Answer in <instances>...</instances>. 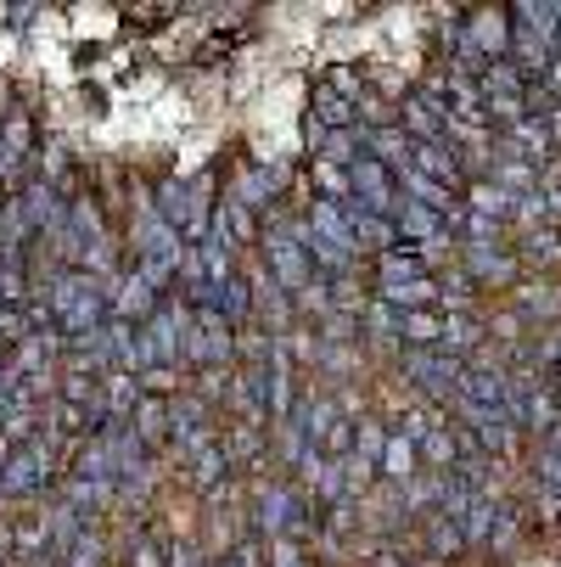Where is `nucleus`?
I'll return each mask as SVG.
<instances>
[{
    "mask_svg": "<svg viewBox=\"0 0 561 567\" xmlns=\"http://www.w3.org/2000/svg\"><path fill=\"white\" fill-rule=\"evenodd\" d=\"M398 130H405L416 146H444L455 118H449V102L438 91V79H422V85H411L405 96H398Z\"/></svg>",
    "mask_w": 561,
    "mask_h": 567,
    "instance_id": "39448f33",
    "label": "nucleus"
},
{
    "mask_svg": "<svg viewBox=\"0 0 561 567\" xmlns=\"http://www.w3.org/2000/svg\"><path fill=\"white\" fill-rule=\"evenodd\" d=\"M23 214H29V225H34V236H62L67 230V197L56 192V186H45L40 175L23 186Z\"/></svg>",
    "mask_w": 561,
    "mask_h": 567,
    "instance_id": "ddd939ff",
    "label": "nucleus"
},
{
    "mask_svg": "<svg viewBox=\"0 0 561 567\" xmlns=\"http://www.w3.org/2000/svg\"><path fill=\"white\" fill-rule=\"evenodd\" d=\"M460 270L477 281V287H517L528 270L517 259V248H506V241H477V248H460Z\"/></svg>",
    "mask_w": 561,
    "mask_h": 567,
    "instance_id": "6e6552de",
    "label": "nucleus"
},
{
    "mask_svg": "<svg viewBox=\"0 0 561 567\" xmlns=\"http://www.w3.org/2000/svg\"><path fill=\"white\" fill-rule=\"evenodd\" d=\"M398 349H444V309H411L398 315Z\"/></svg>",
    "mask_w": 561,
    "mask_h": 567,
    "instance_id": "6ab92c4d",
    "label": "nucleus"
},
{
    "mask_svg": "<svg viewBox=\"0 0 561 567\" xmlns=\"http://www.w3.org/2000/svg\"><path fill=\"white\" fill-rule=\"evenodd\" d=\"M0 208H7V203H0Z\"/></svg>",
    "mask_w": 561,
    "mask_h": 567,
    "instance_id": "cd10ccee",
    "label": "nucleus"
},
{
    "mask_svg": "<svg viewBox=\"0 0 561 567\" xmlns=\"http://www.w3.org/2000/svg\"><path fill=\"white\" fill-rule=\"evenodd\" d=\"M416 534H422V550H427L433 561H455V556H466V528H460L449 512L422 517V523H416Z\"/></svg>",
    "mask_w": 561,
    "mask_h": 567,
    "instance_id": "dca6fc26",
    "label": "nucleus"
},
{
    "mask_svg": "<svg viewBox=\"0 0 561 567\" xmlns=\"http://www.w3.org/2000/svg\"><path fill=\"white\" fill-rule=\"evenodd\" d=\"M129 433L146 444V455H164V450L175 444V399L146 393L141 411H135V422H129Z\"/></svg>",
    "mask_w": 561,
    "mask_h": 567,
    "instance_id": "1a4fd4ad",
    "label": "nucleus"
},
{
    "mask_svg": "<svg viewBox=\"0 0 561 567\" xmlns=\"http://www.w3.org/2000/svg\"><path fill=\"white\" fill-rule=\"evenodd\" d=\"M360 332H365L376 349H398V309L382 303V298H371V303H365V320H360Z\"/></svg>",
    "mask_w": 561,
    "mask_h": 567,
    "instance_id": "5701e85b",
    "label": "nucleus"
},
{
    "mask_svg": "<svg viewBox=\"0 0 561 567\" xmlns=\"http://www.w3.org/2000/svg\"><path fill=\"white\" fill-rule=\"evenodd\" d=\"M34 292L45 298L56 332H62L67 343L96 338L107 320H113V298H107L102 276H91V270H73V265H67V270H51L45 281H34Z\"/></svg>",
    "mask_w": 561,
    "mask_h": 567,
    "instance_id": "f257e3e1",
    "label": "nucleus"
},
{
    "mask_svg": "<svg viewBox=\"0 0 561 567\" xmlns=\"http://www.w3.org/2000/svg\"><path fill=\"white\" fill-rule=\"evenodd\" d=\"M214 315H225L230 327L253 320V287H248V276H230V281L214 287Z\"/></svg>",
    "mask_w": 561,
    "mask_h": 567,
    "instance_id": "4be33fe9",
    "label": "nucleus"
},
{
    "mask_svg": "<svg viewBox=\"0 0 561 567\" xmlns=\"http://www.w3.org/2000/svg\"><path fill=\"white\" fill-rule=\"evenodd\" d=\"M157 287L141 276V270H124L118 281H113V320H129V327H146V320L157 315Z\"/></svg>",
    "mask_w": 561,
    "mask_h": 567,
    "instance_id": "9b49d317",
    "label": "nucleus"
},
{
    "mask_svg": "<svg viewBox=\"0 0 561 567\" xmlns=\"http://www.w3.org/2000/svg\"><path fill=\"white\" fill-rule=\"evenodd\" d=\"M561 56V7H511V62L533 79H544V68Z\"/></svg>",
    "mask_w": 561,
    "mask_h": 567,
    "instance_id": "f03ea898",
    "label": "nucleus"
},
{
    "mask_svg": "<svg viewBox=\"0 0 561 567\" xmlns=\"http://www.w3.org/2000/svg\"><path fill=\"white\" fill-rule=\"evenodd\" d=\"M411 477H422V450L411 433L387 427V450H382V477L376 483H393V489H405Z\"/></svg>",
    "mask_w": 561,
    "mask_h": 567,
    "instance_id": "2eb2a0df",
    "label": "nucleus"
},
{
    "mask_svg": "<svg viewBox=\"0 0 561 567\" xmlns=\"http://www.w3.org/2000/svg\"><path fill=\"white\" fill-rule=\"evenodd\" d=\"M236 327L214 309H197L191 315V343H186V365L191 371H236Z\"/></svg>",
    "mask_w": 561,
    "mask_h": 567,
    "instance_id": "423d86ee",
    "label": "nucleus"
},
{
    "mask_svg": "<svg viewBox=\"0 0 561 567\" xmlns=\"http://www.w3.org/2000/svg\"><path fill=\"white\" fill-rule=\"evenodd\" d=\"M477 85H484V107H489L495 135H506V130L533 118V79L517 62H489L484 73H477Z\"/></svg>",
    "mask_w": 561,
    "mask_h": 567,
    "instance_id": "7ed1b4c3",
    "label": "nucleus"
},
{
    "mask_svg": "<svg viewBox=\"0 0 561 567\" xmlns=\"http://www.w3.org/2000/svg\"><path fill=\"white\" fill-rule=\"evenodd\" d=\"M169 567H214V556H202L191 539H169Z\"/></svg>",
    "mask_w": 561,
    "mask_h": 567,
    "instance_id": "393cba45",
    "label": "nucleus"
},
{
    "mask_svg": "<svg viewBox=\"0 0 561 567\" xmlns=\"http://www.w3.org/2000/svg\"><path fill=\"white\" fill-rule=\"evenodd\" d=\"M309 118H314L320 130H332V135H349V130H360V102L343 96L337 85H326V79H314V91H309Z\"/></svg>",
    "mask_w": 561,
    "mask_h": 567,
    "instance_id": "9d476101",
    "label": "nucleus"
},
{
    "mask_svg": "<svg viewBox=\"0 0 561 567\" xmlns=\"http://www.w3.org/2000/svg\"><path fill=\"white\" fill-rule=\"evenodd\" d=\"M477 349H489V320L484 315H444V354L471 360Z\"/></svg>",
    "mask_w": 561,
    "mask_h": 567,
    "instance_id": "a211bd4d",
    "label": "nucleus"
},
{
    "mask_svg": "<svg viewBox=\"0 0 561 567\" xmlns=\"http://www.w3.org/2000/svg\"><path fill=\"white\" fill-rule=\"evenodd\" d=\"M124 18H129V23H141V34H152V23H175L180 12H175V7H141V12L129 7Z\"/></svg>",
    "mask_w": 561,
    "mask_h": 567,
    "instance_id": "a878e982",
    "label": "nucleus"
},
{
    "mask_svg": "<svg viewBox=\"0 0 561 567\" xmlns=\"http://www.w3.org/2000/svg\"><path fill=\"white\" fill-rule=\"evenodd\" d=\"M539 450H555V455H561V411H555V427L539 439Z\"/></svg>",
    "mask_w": 561,
    "mask_h": 567,
    "instance_id": "bb28decb",
    "label": "nucleus"
},
{
    "mask_svg": "<svg viewBox=\"0 0 561 567\" xmlns=\"http://www.w3.org/2000/svg\"><path fill=\"white\" fill-rule=\"evenodd\" d=\"M405 377L416 382V393L422 399H455L460 393V382H466V360H455V354H444V349H411L405 354Z\"/></svg>",
    "mask_w": 561,
    "mask_h": 567,
    "instance_id": "0eeeda50",
    "label": "nucleus"
},
{
    "mask_svg": "<svg viewBox=\"0 0 561 567\" xmlns=\"http://www.w3.org/2000/svg\"><path fill=\"white\" fill-rule=\"evenodd\" d=\"M533 483L550 495H561V455L555 450H533Z\"/></svg>",
    "mask_w": 561,
    "mask_h": 567,
    "instance_id": "b1692460",
    "label": "nucleus"
},
{
    "mask_svg": "<svg viewBox=\"0 0 561 567\" xmlns=\"http://www.w3.org/2000/svg\"><path fill=\"white\" fill-rule=\"evenodd\" d=\"M141 377H129V371H107L102 377V416H107V427H129L135 422V411H141Z\"/></svg>",
    "mask_w": 561,
    "mask_h": 567,
    "instance_id": "4468645a",
    "label": "nucleus"
},
{
    "mask_svg": "<svg viewBox=\"0 0 561 567\" xmlns=\"http://www.w3.org/2000/svg\"><path fill=\"white\" fill-rule=\"evenodd\" d=\"M230 477H236V461H230L225 439H219V444H208L202 455H191V461H186V483H191L197 495H208V501H219V495L230 489Z\"/></svg>",
    "mask_w": 561,
    "mask_h": 567,
    "instance_id": "f8f14e48",
    "label": "nucleus"
},
{
    "mask_svg": "<svg viewBox=\"0 0 561 567\" xmlns=\"http://www.w3.org/2000/svg\"><path fill=\"white\" fill-rule=\"evenodd\" d=\"M219 439H225V450H230L236 472H253V466H264V455H270V444H264V427H253V422H230Z\"/></svg>",
    "mask_w": 561,
    "mask_h": 567,
    "instance_id": "aec40b11",
    "label": "nucleus"
},
{
    "mask_svg": "<svg viewBox=\"0 0 561 567\" xmlns=\"http://www.w3.org/2000/svg\"><path fill=\"white\" fill-rule=\"evenodd\" d=\"M517 259H522V270H561V225L550 219V225H539V230H522V241H517Z\"/></svg>",
    "mask_w": 561,
    "mask_h": 567,
    "instance_id": "f3484780",
    "label": "nucleus"
},
{
    "mask_svg": "<svg viewBox=\"0 0 561 567\" xmlns=\"http://www.w3.org/2000/svg\"><path fill=\"white\" fill-rule=\"evenodd\" d=\"M259 248H264V254H259V259H264V270H270V276L281 281V292H292V298H298V292H309V281L320 276L287 214H264V241H259Z\"/></svg>",
    "mask_w": 561,
    "mask_h": 567,
    "instance_id": "20e7f679",
    "label": "nucleus"
},
{
    "mask_svg": "<svg viewBox=\"0 0 561 567\" xmlns=\"http://www.w3.org/2000/svg\"><path fill=\"white\" fill-rule=\"evenodd\" d=\"M460 203H466L471 214H489V219H500V225H511V219H517V197H511L506 186H495V181H471Z\"/></svg>",
    "mask_w": 561,
    "mask_h": 567,
    "instance_id": "412c9836",
    "label": "nucleus"
}]
</instances>
